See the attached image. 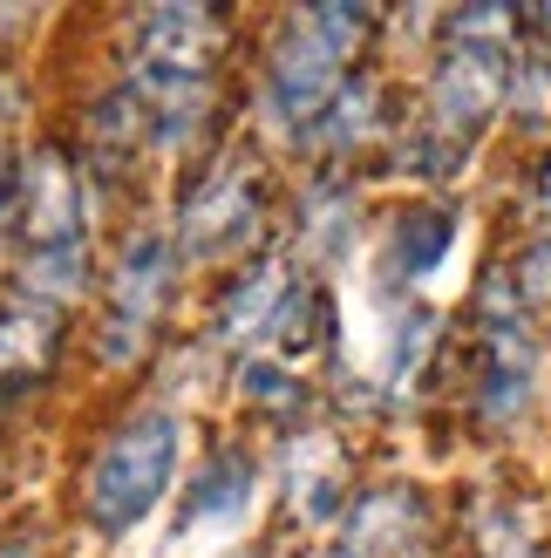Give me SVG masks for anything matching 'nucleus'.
<instances>
[{"label":"nucleus","mask_w":551,"mask_h":558,"mask_svg":"<svg viewBox=\"0 0 551 558\" xmlns=\"http://www.w3.org/2000/svg\"><path fill=\"white\" fill-rule=\"evenodd\" d=\"M511 62H517V14L511 8H456L443 14V41L423 82L416 123L395 130V163L408 178H456L483 130L504 117L511 96Z\"/></svg>","instance_id":"nucleus-1"},{"label":"nucleus","mask_w":551,"mask_h":558,"mask_svg":"<svg viewBox=\"0 0 551 558\" xmlns=\"http://www.w3.org/2000/svg\"><path fill=\"white\" fill-rule=\"evenodd\" d=\"M381 14L368 8H293L280 14L272 41L259 54V123L286 144H307V130L327 117V102L341 96V82L362 69V48L375 41Z\"/></svg>","instance_id":"nucleus-2"},{"label":"nucleus","mask_w":551,"mask_h":558,"mask_svg":"<svg viewBox=\"0 0 551 558\" xmlns=\"http://www.w3.org/2000/svg\"><path fill=\"white\" fill-rule=\"evenodd\" d=\"M184 463V415L163 402H130L117 423L96 436L89 463L75 477V518L89 538H130Z\"/></svg>","instance_id":"nucleus-3"},{"label":"nucleus","mask_w":551,"mask_h":558,"mask_svg":"<svg viewBox=\"0 0 551 558\" xmlns=\"http://www.w3.org/2000/svg\"><path fill=\"white\" fill-rule=\"evenodd\" d=\"M177 279H184V259L171 226H136L117 245V259L96 279V320H89V354L102 375H130L150 361V348L171 327Z\"/></svg>","instance_id":"nucleus-4"},{"label":"nucleus","mask_w":551,"mask_h":558,"mask_svg":"<svg viewBox=\"0 0 551 558\" xmlns=\"http://www.w3.org/2000/svg\"><path fill=\"white\" fill-rule=\"evenodd\" d=\"M272 218V178L253 150H211L205 163H191V178L177 191L171 239L184 266H245L259 259Z\"/></svg>","instance_id":"nucleus-5"},{"label":"nucleus","mask_w":551,"mask_h":558,"mask_svg":"<svg viewBox=\"0 0 551 558\" xmlns=\"http://www.w3.org/2000/svg\"><path fill=\"white\" fill-rule=\"evenodd\" d=\"M544 388V348H538V314L511 293L504 266L477 287L470 306V415L504 436L531 415Z\"/></svg>","instance_id":"nucleus-6"},{"label":"nucleus","mask_w":551,"mask_h":558,"mask_svg":"<svg viewBox=\"0 0 551 558\" xmlns=\"http://www.w3.org/2000/svg\"><path fill=\"white\" fill-rule=\"evenodd\" d=\"M225 8H136L117 41V82H130L136 96H211L225 89Z\"/></svg>","instance_id":"nucleus-7"},{"label":"nucleus","mask_w":551,"mask_h":558,"mask_svg":"<svg viewBox=\"0 0 551 558\" xmlns=\"http://www.w3.org/2000/svg\"><path fill=\"white\" fill-rule=\"evenodd\" d=\"M320 558H436V511L416 484H375L341 511Z\"/></svg>","instance_id":"nucleus-8"},{"label":"nucleus","mask_w":551,"mask_h":558,"mask_svg":"<svg viewBox=\"0 0 551 558\" xmlns=\"http://www.w3.org/2000/svg\"><path fill=\"white\" fill-rule=\"evenodd\" d=\"M389 144L395 150V102H389V82H381L375 69H354L347 82H341V96L327 102V117L307 130V150L320 171H341L347 178V163L354 157H368V150H381Z\"/></svg>","instance_id":"nucleus-9"},{"label":"nucleus","mask_w":551,"mask_h":558,"mask_svg":"<svg viewBox=\"0 0 551 558\" xmlns=\"http://www.w3.org/2000/svg\"><path fill=\"white\" fill-rule=\"evenodd\" d=\"M293 279H299V266L280 259V253L245 259L232 272L225 300L211 306V341L232 348V354H259L266 333H272V320H280V306H286V293H293Z\"/></svg>","instance_id":"nucleus-10"},{"label":"nucleus","mask_w":551,"mask_h":558,"mask_svg":"<svg viewBox=\"0 0 551 558\" xmlns=\"http://www.w3.org/2000/svg\"><path fill=\"white\" fill-rule=\"evenodd\" d=\"M259 484V463L245 442H218V450H205V463L191 470L184 484V511H177V532H198V524H225L245 511V497H253Z\"/></svg>","instance_id":"nucleus-11"},{"label":"nucleus","mask_w":551,"mask_h":558,"mask_svg":"<svg viewBox=\"0 0 551 558\" xmlns=\"http://www.w3.org/2000/svg\"><path fill=\"white\" fill-rule=\"evenodd\" d=\"M450 239H456V211H450V205H436V198L402 205V211L389 218V272H395V279L436 272V266H443V253H450Z\"/></svg>","instance_id":"nucleus-12"},{"label":"nucleus","mask_w":551,"mask_h":558,"mask_svg":"<svg viewBox=\"0 0 551 558\" xmlns=\"http://www.w3.org/2000/svg\"><path fill=\"white\" fill-rule=\"evenodd\" d=\"M470 558H551L544 532L531 505H517V497H490V505L470 511Z\"/></svg>","instance_id":"nucleus-13"},{"label":"nucleus","mask_w":551,"mask_h":558,"mask_svg":"<svg viewBox=\"0 0 551 558\" xmlns=\"http://www.w3.org/2000/svg\"><path fill=\"white\" fill-rule=\"evenodd\" d=\"M299 239L314 245V259H334L354 245V184L341 171H320L299 198Z\"/></svg>","instance_id":"nucleus-14"},{"label":"nucleus","mask_w":551,"mask_h":558,"mask_svg":"<svg viewBox=\"0 0 551 558\" xmlns=\"http://www.w3.org/2000/svg\"><path fill=\"white\" fill-rule=\"evenodd\" d=\"M525 211H531V239H551V150L531 163V184H525Z\"/></svg>","instance_id":"nucleus-15"},{"label":"nucleus","mask_w":551,"mask_h":558,"mask_svg":"<svg viewBox=\"0 0 551 558\" xmlns=\"http://www.w3.org/2000/svg\"><path fill=\"white\" fill-rule=\"evenodd\" d=\"M0 558H54V545H48L41 524H8L0 532Z\"/></svg>","instance_id":"nucleus-16"},{"label":"nucleus","mask_w":551,"mask_h":558,"mask_svg":"<svg viewBox=\"0 0 551 558\" xmlns=\"http://www.w3.org/2000/svg\"><path fill=\"white\" fill-rule=\"evenodd\" d=\"M14 123H21V89H14V75L0 69V150H8V136H14Z\"/></svg>","instance_id":"nucleus-17"}]
</instances>
